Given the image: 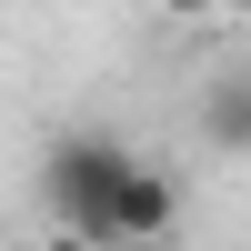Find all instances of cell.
I'll return each mask as SVG.
<instances>
[{"label":"cell","instance_id":"cell-1","mask_svg":"<svg viewBox=\"0 0 251 251\" xmlns=\"http://www.w3.org/2000/svg\"><path fill=\"white\" fill-rule=\"evenodd\" d=\"M131 171H141L131 141H111V131H60L50 161H40V201H50V221H60L80 251H100V241H111V201H121Z\"/></svg>","mask_w":251,"mask_h":251},{"label":"cell","instance_id":"cell-2","mask_svg":"<svg viewBox=\"0 0 251 251\" xmlns=\"http://www.w3.org/2000/svg\"><path fill=\"white\" fill-rule=\"evenodd\" d=\"M171 221H181V181L161 171V161H141V171L121 181V201H111V241L100 251H151V241H171Z\"/></svg>","mask_w":251,"mask_h":251},{"label":"cell","instance_id":"cell-3","mask_svg":"<svg viewBox=\"0 0 251 251\" xmlns=\"http://www.w3.org/2000/svg\"><path fill=\"white\" fill-rule=\"evenodd\" d=\"M201 141L231 151V161H251V71H221L201 91Z\"/></svg>","mask_w":251,"mask_h":251},{"label":"cell","instance_id":"cell-4","mask_svg":"<svg viewBox=\"0 0 251 251\" xmlns=\"http://www.w3.org/2000/svg\"><path fill=\"white\" fill-rule=\"evenodd\" d=\"M161 20H211V10H231V0H151Z\"/></svg>","mask_w":251,"mask_h":251},{"label":"cell","instance_id":"cell-5","mask_svg":"<svg viewBox=\"0 0 251 251\" xmlns=\"http://www.w3.org/2000/svg\"><path fill=\"white\" fill-rule=\"evenodd\" d=\"M40 251H80V241H71V231H50V241H40Z\"/></svg>","mask_w":251,"mask_h":251}]
</instances>
